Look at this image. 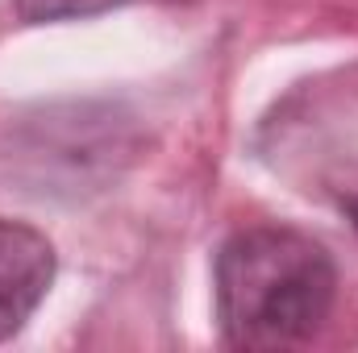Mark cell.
<instances>
[{
  "label": "cell",
  "instance_id": "obj_3",
  "mask_svg": "<svg viewBox=\"0 0 358 353\" xmlns=\"http://www.w3.org/2000/svg\"><path fill=\"white\" fill-rule=\"evenodd\" d=\"M121 0H13L17 17L29 25H46V21H76V17H96L117 8Z\"/></svg>",
  "mask_w": 358,
  "mask_h": 353
},
{
  "label": "cell",
  "instance_id": "obj_2",
  "mask_svg": "<svg viewBox=\"0 0 358 353\" xmlns=\"http://www.w3.org/2000/svg\"><path fill=\"white\" fill-rule=\"evenodd\" d=\"M55 283V246L21 225L0 220V341L21 333Z\"/></svg>",
  "mask_w": 358,
  "mask_h": 353
},
{
  "label": "cell",
  "instance_id": "obj_1",
  "mask_svg": "<svg viewBox=\"0 0 358 353\" xmlns=\"http://www.w3.org/2000/svg\"><path fill=\"white\" fill-rule=\"evenodd\" d=\"M213 283L221 333L238 350H287L313 341L338 295L329 250L287 225L234 233L217 254Z\"/></svg>",
  "mask_w": 358,
  "mask_h": 353
}]
</instances>
